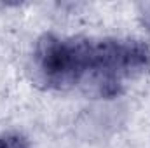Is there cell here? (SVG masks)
<instances>
[{
  "instance_id": "6da1fadb",
  "label": "cell",
  "mask_w": 150,
  "mask_h": 148,
  "mask_svg": "<svg viewBox=\"0 0 150 148\" xmlns=\"http://www.w3.org/2000/svg\"><path fill=\"white\" fill-rule=\"evenodd\" d=\"M0 148H21V140H2Z\"/></svg>"
}]
</instances>
